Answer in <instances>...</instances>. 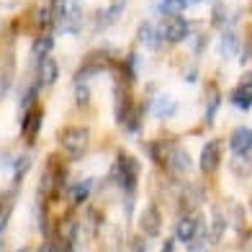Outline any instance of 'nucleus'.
<instances>
[{
	"label": "nucleus",
	"mask_w": 252,
	"mask_h": 252,
	"mask_svg": "<svg viewBox=\"0 0 252 252\" xmlns=\"http://www.w3.org/2000/svg\"><path fill=\"white\" fill-rule=\"evenodd\" d=\"M165 167L170 170V173H175V175H186V173H190V167H193L190 155L183 150V147L170 144V152H167V159H165Z\"/></svg>",
	"instance_id": "39448f33"
},
{
	"label": "nucleus",
	"mask_w": 252,
	"mask_h": 252,
	"mask_svg": "<svg viewBox=\"0 0 252 252\" xmlns=\"http://www.w3.org/2000/svg\"><path fill=\"white\" fill-rule=\"evenodd\" d=\"M57 77H60V64H57L52 57L39 62V88H49L57 83Z\"/></svg>",
	"instance_id": "2eb2a0df"
},
{
	"label": "nucleus",
	"mask_w": 252,
	"mask_h": 252,
	"mask_svg": "<svg viewBox=\"0 0 252 252\" xmlns=\"http://www.w3.org/2000/svg\"><path fill=\"white\" fill-rule=\"evenodd\" d=\"M75 103H77V108H85L88 103H90V88L85 83H77L75 85Z\"/></svg>",
	"instance_id": "412c9836"
},
{
	"label": "nucleus",
	"mask_w": 252,
	"mask_h": 252,
	"mask_svg": "<svg viewBox=\"0 0 252 252\" xmlns=\"http://www.w3.org/2000/svg\"><path fill=\"white\" fill-rule=\"evenodd\" d=\"M247 83H252V77H250V80H247Z\"/></svg>",
	"instance_id": "393cba45"
},
{
	"label": "nucleus",
	"mask_w": 252,
	"mask_h": 252,
	"mask_svg": "<svg viewBox=\"0 0 252 252\" xmlns=\"http://www.w3.org/2000/svg\"><path fill=\"white\" fill-rule=\"evenodd\" d=\"M219 88H211L209 90V106H206V124H211L214 121V116H216V108H219Z\"/></svg>",
	"instance_id": "aec40b11"
},
{
	"label": "nucleus",
	"mask_w": 252,
	"mask_h": 252,
	"mask_svg": "<svg viewBox=\"0 0 252 252\" xmlns=\"http://www.w3.org/2000/svg\"><path fill=\"white\" fill-rule=\"evenodd\" d=\"M136 41H139L142 47H147V49H157L159 41H162V36H159V26L144 21V24L139 26V31H136Z\"/></svg>",
	"instance_id": "f8f14e48"
},
{
	"label": "nucleus",
	"mask_w": 252,
	"mask_h": 252,
	"mask_svg": "<svg viewBox=\"0 0 252 252\" xmlns=\"http://www.w3.org/2000/svg\"><path fill=\"white\" fill-rule=\"evenodd\" d=\"M190 3H203V0H188V5H190Z\"/></svg>",
	"instance_id": "b1692460"
},
{
	"label": "nucleus",
	"mask_w": 252,
	"mask_h": 252,
	"mask_svg": "<svg viewBox=\"0 0 252 252\" xmlns=\"http://www.w3.org/2000/svg\"><path fill=\"white\" fill-rule=\"evenodd\" d=\"M198 165H201V173H206V175H209V173H214V170L221 165V144L216 142V139L203 144Z\"/></svg>",
	"instance_id": "6e6552de"
},
{
	"label": "nucleus",
	"mask_w": 252,
	"mask_h": 252,
	"mask_svg": "<svg viewBox=\"0 0 252 252\" xmlns=\"http://www.w3.org/2000/svg\"><path fill=\"white\" fill-rule=\"evenodd\" d=\"M152 113L157 119H170V116H175L178 113V100L173 95H159L155 103H152Z\"/></svg>",
	"instance_id": "dca6fc26"
},
{
	"label": "nucleus",
	"mask_w": 252,
	"mask_h": 252,
	"mask_svg": "<svg viewBox=\"0 0 252 252\" xmlns=\"http://www.w3.org/2000/svg\"><path fill=\"white\" fill-rule=\"evenodd\" d=\"M41 121H44V108L41 106H33L24 113V126H21V131H24L26 142H33L36 139V134L41 129Z\"/></svg>",
	"instance_id": "9b49d317"
},
{
	"label": "nucleus",
	"mask_w": 252,
	"mask_h": 252,
	"mask_svg": "<svg viewBox=\"0 0 252 252\" xmlns=\"http://www.w3.org/2000/svg\"><path fill=\"white\" fill-rule=\"evenodd\" d=\"M54 5L67 33H77L83 29V0H54Z\"/></svg>",
	"instance_id": "7ed1b4c3"
},
{
	"label": "nucleus",
	"mask_w": 252,
	"mask_h": 252,
	"mask_svg": "<svg viewBox=\"0 0 252 252\" xmlns=\"http://www.w3.org/2000/svg\"><path fill=\"white\" fill-rule=\"evenodd\" d=\"M159 252H175V245H173V242H170V239H167V242L162 245V250H159Z\"/></svg>",
	"instance_id": "4be33fe9"
},
{
	"label": "nucleus",
	"mask_w": 252,
	"mask_h": 252,
	"mask_svg": "<svg viewBox=\"0 0 252 252\" xmlns=\"http://www.w3.org/2000/svg\"><path fill=\"white\" fill-rule=\"evenodd\" d=\"M54 21H60L54 0H39L36 8H33V24H36V29L47 31V29L54 24Z\"/></svg>",
	"instance_id": "1a4fd4ad"
},
{
	"label": "nucleus",
	"mask_w": 252,
	"mask_h": 252,
	"mask_svg": "<svg viewBox=\"0 0 252 252\" xmlns=\"http://www.w3.org/2000/svg\"><path fill=\"white\" fill-rule=\"evenodd\" d=\"M90 190H93V180H80V183H75V186L70 188V196H72V201L75 203H83L88 196H90Z\"/></svg>",
	"instance_id": "6ab92c4d"
},
{
	"label": "nucleus",
	"mask_w": 252,
	"mask_h": 252,
	"mask_svg": "<svg viewBox=\"0 0 252 252\" xmlns=\"http://www.w3.org/2000/svg\"><path fill=\"white\" fill-rule=\"evenodd\" d=\"M157 8H159V13H165V16H180L183 10L188 8V0H159Z\"/></svg>",
	"instance_id": "a211bd4d"
},
{
	"label": "nucleus",
	"mask_w": 252,
	"mask_h": 252,
	"mask_svg": "<svg viewBox=\"0 0 252 252\" xmlns=\"http://www.w3.org/2000/svg\"><path fill=\"white\" fill-rule=\"evenodd\" d=\"M139 226H142V234L144 237H159V232H162V216H159V209L157 206H147L142 219H139Z\"/></svg>",
	"instance_id": "9d476101"
},
{
	"label": "nucleus",
	"mask_w": 252,
	"mask_h": 252,
	"mask_svg": "<svg viewBox=\"0 0 252 252\" xmlns=\"http://www.w3.org/2000/svg\"><path fill=\"white\" fill-rule=\"evenodd\" d=\"M52 49H54V39L47 33V36H39L36 41L31 44V57L36 62H41V60H47V57L52 54Z\"/></svg>",
	"instance_id": "f3484780"
},
{
	"label": "nucleus",
	"mask_w": 252,
	"mask_h": 252,
	"mask_svg": "<svg viewBox=\"0 0 252 252\" xmlns=\"http://www.w3.org/2000/svg\"><path fill=\"white\" fill-rule=\"evenodd\" d=\"M201 216H180L178 219V224H175V237L180 239V242H186V245H190V242H196V237L201 234Z\"/></svg>",
	"instance_id": "423d86ee"
},
{
	"label": "nucleus",
	"mask_w": 252,
	"mask_h": 252,
	"mask_svg": "<svg viewBox=\"0 0 252 252\" xmlns=\"http://www.w3.org/2000/svg\"><path fill=\"white\" fill-rule=\"evenodd\" d=\"M239 49H242V41H239L237 33L234 31H224L221 41H219V54L224 57V60H234V57H239Z\"/></svg>",
	"instance_id": "4468645a"
},
{
	"label": "nucleus",
	"mask_w": 252,
	"mask_h": 252,
	"mask_svg": "<svg viewBox=\"0 0 252 252\" xmlns=\"http://www.w3.org/2000/svg\"><path fill=\"white\" fill-rule=\"evenodd\" d=\"M88 142H90V131L85 126H70L60 134V144H62V152L67 155V159H83V155L88 152Z\"/></svg>",
	"instance_id": "f257e3e1"
},
{
	"label": "nucleus",
	"mask_w": 252,
	"mask_h": 252,
	"mask_svg": "<svg viewBox=\"0 0 252 252\" xmlns=\"http://www.w3.org/2000/svg\"><path fill=\"white\" fill-rule=\"evenodd\" d=\"M21 252H26V250H21Z\"/></svg>",
	"instance_id": "a878e982"
},
{
	"label": "nucleus",
	"mask_w": 252,
	"mask_h": 252,
	"mask_svg": "<svg viewBox=\"0 0 252 252\" xmlns=\"http://www.w3.org/2000/svg\"><path fill=\"white\" fill-rule=\"evenodd\" d=\"M188 252H206V247L203 245H193V247H188Z\"/></svg>",
	"instance_id": "5701e85b"
},
{
	"label": "nucleus",
	"mask_w": 252,
	"mask_h": 252,
	"mask_svg": "<svg viewBox=\"0 0 252 252\" xmlns=\"http://www.w3.org/2000/svg\"><path fill=\"white\" fill-rule=\"evenodd\" d=\"M229 100H232V106L239 108V111H250L252 108V83H239L234 90H232V95H229Z\"/></svg>",
	"instance_id": "ddd939ff"
},
{
	"label": "nucleus",
	"mask_w": 252,
	"mask_h": 252,
	"mask_svg": "<svg viewBox=\"0 0 252 252\" xmlns=\"http://www.w3.org/2000/svg\"><path fill=\"white\" fill-rule=\"evenodd\" d=\"M190 33V24L183 16H165L162 26H159V36L165 44H180L186 41V36Z\"/></svg>",
	"instance_id": "20e7f679"
},
{
	"label": "nucleus",
	"mask_w": 252,
	"mask_h": 252,
	"mask_svg": "<svg viewBox=\"0 0 252 252\" xmlns=\"http://www.w3.org/2000/svg\"><path fill=\"white\" fill-rule=\"evenodd\" d=\"M139 173H142V167H139V162H136V157H131V155H119L116 157V165H113V180L119 183L121 190L134 193L136 183H139Z\"/></svg>",
	"instance_id": "f03ea898"
},
{
	"label": "nucleus",
	"mask_w": 252,
	"mask_h": 252,
	"mask_svg": "<svg viewBox=\"0 0 252 252\" xmlns=\"http://www.w3.org/2000/svg\"><path fill=\"white\" fill-rule=\"evenodd\" d=\"M229 150L237 157H245L252 152V129L247 126H237V129L229 134Z\"/></svg>",
	"instance_id": "0eeeda50"
}]
</instances>
